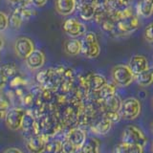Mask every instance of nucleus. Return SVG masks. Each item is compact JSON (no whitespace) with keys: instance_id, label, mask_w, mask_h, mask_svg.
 <instances>
[{"instance_id":"f257e3e1","label":"nucleus","mask_w":153,"mask_h":153,"mask_svg":"<svg viewBox=\"0 0 153 153\" xmlns=\"http://www.w3.org/2000/svg\"><path fill=\"white\" fill-rule=\"evenodd\" d=\"M80 54L86 59H93L98 57L100 54V45L97 35L94 32H86L82 36Z\"/></svg>"},{"instance_id":"f03ea898","label":"nucleus","mask_w":153,"mask_h":153,"mask_svg":"<svg viewBox=\"0 0 153 153\" xmlns=\"http://www.w3.org/2000/svg\"><path fill=\"white\" fill-rule=\"evenodd\" d=\"M140 18L136 13L119 19L116 23V36L117 37H123L132 35L140 28Z\"/></svg>"},{"instance_id":"7ed1b4c3","label":"nucleus","mask_w":153,"mask_h":153,"mask_svg":"<svg viewBox=\"0 0 153 153\" xmlns=\"http://www.w3.org/2000/svg\"><path fill=\"white\" fill-rule=\"evenodd\" d=\"M111 76L114 84L120 86V87H126L135 79V76L132 73L129 66L126 64L114 66L111 71Z\"/></svg>"},{"instance_id":"20e7f679","label":"nucleus","mask_w":153,"mask_h":153,"mask_svg":"<svg viewBox=\"0 0 153 153\" xmlns=\"http://www.w3.org/2000/svg\"><path fill=\"white\" fill-rule=\"evenodd\" d=\"M119 113L123 120L133 121L141 113V103L136 98H127L122 102Z\"/></svg>"},{"instance_id":"39448f33","label":"nucleus","mask_w":153,"mask_h":153,"mask_svg":"<svg viewBox=\"0 0 153 153\" xmlns=\"http://www.w3.org/2000/svg\"><path fill=\"white\" fill-rule=\"evenodd\" d=\"M122 143L127 146L138 145L145 147L146 145V138L140 129L134 126H128L124 128L122 136Z\"/></svg>"},{"instance_id":"423d86ee","label":"nucleus","mask_w":153,"mask_h":153,"mask_svg":"<svg viewBox=\"0 0 153 153\" xmlns=\"http://www.w3.org/2000/svg\"><path fill=\"white\" fill-rule=\"evenodd\" d=\"M29 5L14 9L12 16L9 17V24L11 25V27L13 29H19L24 22L28 21L35 14V11L29 7Z\"/></svg>"},{"instance_id":"0eeeda50","label":"nucleus","mask_w":153,"mask_h":153,"mask_svg":"<svg viewBox=\"0 0 153 153\" xmlns=\"http://www.w3.org/2000/svg\"><path fill=\"white\" fill-rule=\"evenodd\" d=\"M63 31L71 38H78L85 35L87 32V28H86L85 24L81 22L79 19L71 17L64 21Z\"/></svg>"},{"instance_id":"6e6552de","label":"nucleus","mask_w":153,"mask_h":153,"mask_svg":"<svg viewBox=\"0 0 153 153\" xmlns=\"http://www.w3.org/2000/svg\"><path fill=\"white\" fill-rule=\"evenodd\" d=\"M13 48H14V52H16V55L23 59H25L36 49L33 40L31 38L26 36L17 37L16 39V42H14Z\"/></svg>"},{"instance_id":"1a4fd4ad","label":"nucleus","mask_w":153,"mask_h":153,"mask_svg":"<svg viewBox=\"0 0 153 153\" xmlns=\"http://www.w3.org/2000/svg\"><path fill=\"white\" fill-rule=\"evenodd\" d=\"M26 111L21 108H12L7 111L5 122L7 126L12 130H18L21 127V123Z\"/></svg>"},{"instance_id":"9d476101","label":"nucleus","mask_w":153,"mask_h":153,"mask_svg":"<svg viewBox=\"0 0 153 153\" xmlns=\"http://www.w3.org/2000/svg\"><path fill=\"white\" fill-rule=\"evenodd\" d=\"M48 143L47 135H35L27 140L26 146L30 153H43Z\"/></svg>"},{"instance_id":"9b49d317","label":"nucleus","mask_w":153,"mask_h":153,"mask_svg":"<svg viewBox=\"0 0 153 153\" xmlns=\"http://www.w3.org/2000/svg\"><path fill=\"white\" fill-rule=\"evenodd\" d=\"M128 66L134 76H137L149 68V63L146 56L142 55H135L132 56L131 59H129Z\"/></svg>"},{"instance_id":"f8f14e48","label":"nucleus","mask_w":153,"mask_h":153,"mask_svg":"<svg viewBox=\"0 0 153 153\" xmlns=\"http://www.w3.org/2000/svg\"><path fill=\"white\" fill-rule=\"evenodd\" d=\"M26 65L31 70H38L45 63V55L40 50L35 49L25 59Z\"/></svg>"},{"instance_id":"ddd939ff","label":"nucleus","mask_w":153,"mask_h":153,"mask_svg":"<svg viewBox=\"0 0 153 153\" xmlns=\"http://www.w3.org/2000/svg\"><path fill=\"white\" fill-rule=\"evenodd\" d=\"M56 12L62 16H68L76 10V0H55Z\"/></svg>"},{"instance_id":"4468645a","label":"nucleus","mask_w":153,"mask_h":153,"mask_svg":"<svg viewBox=\"0 0 153 153\" xmlns=\"http://www.w3.org/2000/svg\"><path fill=\"white\" fill-rule=\"evenodd\" d=\"M65 139L71 142L76 147H80L86 141V134L82 128L73 127L68 131Z\"/></svg>"},{"instance_id":"2eb2a0df","label":"nucleus","mask_w":153,"mask_h":153,"mask_svg":"<svg viewBox=\"0 0 153 153\" xmlns=\"http://www.w3.org/2000/svg\"><path fill=\"white\" fill-rule=\"evenodd\" d=\"M97 8H98V4L95 3H86L76 6V10L79 11V17L84 21H89L94 19Z\"/></svg>"},{"instance_id":"dca6fc26","label":"nucleus","mask_w":153,"mask_h":153,"mask_svg":"<svg viewBox=\"0 0 153 153\" xmlns=\"http://www.w3.org/2000/svg\"><path fill=\"white\" fill-rule=\"evenodd\" d=\"M136 14L139 17L149 18L153 14V0H139L136 6Z\"/></svg>"},{"instance_id":"f3484780","label":"nucleus","mask_w":153,"mask_h":153,"mask_svg":"<svg viewBox=\"0 0 153 153\" xmlns=\"http://www.w3.org/2000/svg\"><path fill=\"white\" fill-rule=\"evenodd\" d=\"M63 49L66 55L75 56L81 53V41L78 38H69L64 42Z\"/></svg>"},{"instance_id":"a211bd4d","label":"nucleus","mask_w":153,"mask_h":153,"mask_svg":"<svg viewBox=\"0 0 153 153\" xmlns=\"http://www.w3.org/2000/svg\"><path fill=\"white\" fill-rule=\"evenodd\" d=\"M112 124L113 123L110 122L108 119L102 116V119L99 120L97 123L91 126V129H92V131L94 133L99 134V135H106V134L111 130Z\"/></svg>"},{"instance_id":"6ab92c4d","label":"nucleus","mask_w":153,"mask_h":153,"mask_svg":"<svg viewBox=\"0 0 153 153\" xmlns=\"http://www.w3.org/2000/svg\"><path fill=\"white\" fill-rule=\"evenodd\" d=\"M136 82L142 86V87H146L153 83V68L149 67L146 71L142 72L141 74L135 76Z\"/></svg>"},{"instance_id":"aec40b11","label":"nucleus","mask_w":153,"mask_h":153,"mask_svg":"<svg viewBox=\"0 0 153 153\" xmlns=\"http://www.w3.org/2000/svg\"><path fill=\"white\" fill-rule=\"evenodd\" d=\"M86 153H100V145L99 142L94 138L86 139L83 146H81Z\"/></svg>"},{"instance_id":"412c9836","label":"nucleus","mask_w":153,"mask_h":153,"mask_svg":"<svg viewBox=\"0 0 153 153\" xmlns=\"http://www.w3.org/2000/svg\"><path fill=\"white\" fill-rule=\"evenodd\" d=\"M35 124H36V120L33 118V114L30 112H26L23 117L20 128L24 131H31L35 127Z\"/></svg>"},{"instance_id":"4be33fe9","label":"nucleus","mask_w":153,"mask_h":153,"mask_svg":"<svg viewBox=\"0 0 153 153\" xmlns=\"http://www.w3.org/2000/svg\"><path fill=\"white\" fill-rule=\"evenodd\" d=\"M46 151L48 153H61V151H62V142L59 140L48 142L47 146H46Z\"/></svg>"},{"instance_id":"5701e85b","label":"nucleus","mask_w":153,"mask_h":153,"mask_svg":"<svg viewBox=\"0 0 153 153\" xmlns=\"http://www.w3.org/2000/svg\"><path fill=\"white\" fill-rule=\"evenodd\" d=\"M143 37L153 47V22L149 23L146 27L145 32H143Z\"/></svg>"},{"instance_id":"b1692460","label":"nucleus","mask_w":153,"mask_h":153,"mask_svg":"<svg viewBox=\"0 0 153 153\" xmlns=\"http://www.w3.org/2000/svg\"><path fill=\"white\" fill-rule=\"evenodd\" d=\"M102 116L105 117L106 119H108L110 122L112 123H116L118 122L121 121V115H120L119 112H114V111H111V112H105L102 114Z\"/></svg>"},{"instance_id":"393cba45","label":"nucleus","mask_w":153,"mask_h":153,"mask_svg":"<svg viewBox=\"0 0 153 153\" xmlns=\"http://www.w3.org/2000/svg\"><path fill=\"white\" fill-rule=\"evenodd\" d=\"M9 26V16L4 12L0 11V33L4 32Z\"/></svg>"},{"instance_id":"a878e982","label":"nucleus","mask_w":153,"mask_h":153,"mask_svg":"<svg viewBox=\"0 0 153 153\" xmlns=\"http://www.w3.org/2000/svg\"><path fill=\"white\" fill-rule=\"evenodd\" d=\"M76 146L72 143L71 142H69L67 139H64L62 141V151L61 153H73L76 149Z\"/></svg>"},{"instance_id":"bb28decb","label":"nucleus","mask_w":153,"mask_h":153,"mask_svg":"<svg viewBox=\"0 0 153 153\" xmlns=\"http://www.w3.org/2000/svg\"><path fill=\"white\" fill-rule=\"evenodd\" d=\"M114 153H130V151H129V146L126 145L123 143H119L115 147Z\"/></svg>"},{"instance_id":"cd10ccee","label":"nucleus","mask_w":153,"mask_h":153,"mask_svg":"<svg viewBox=\"0 0 153 153\" xmlns=\"http://www.w3.org/2000/svg\"><path fill=\"white\" fill-rule=\"evenodd\" d=\"M8 80V76L5 74V72L2 69V66H0V91L2 90V88L4 87V85L6 84Z\"/></svg>"},{"instance_id":"c85d7f7f","label":"nucleus","mask_w":153,"mask_h":153,"mask_svg":"<svg viewBox=\"0 0 153 153\" xmlns=\"http://www.w3.org/2000/svg\"><path fill=\"white\" fill-rule=\"evenodd\" d=\"M30 2L33 6H35L36 8H41L44 6V5H46L48 0H30Z\"/></svg>"},{"instance_id":"c756f323","label":"nucleus","mask_w":153,"mask_h":153,"mask_svg":"<svg viewBox=\"0 0 153 153\" xmlns=\"http://www.w3.org/2000/svg\"><path fill=\"white\" fill-rule=\"evenodd\" d=\"M143 147L138 145L129 146V151H130V153H143Z\"/></svg>"},{"instance_id":"7c9ffc66","label":"nucleus","mask_w":153,"mask_h":153,"mask_svg":"<svg viewBox=\"0 0 153 153\" xmlns=\"http://www.w3.org/2000/svg\"><path fill=\"white\" fill-rule=\"evenodd\" d=\"M3 153H23L19 148H16V147H10V148H7L6 150H4Z\"/></svg>"},{"instance_id":"2f4dec72","label":"nucleus","mask_w":153,"mask_h":153,"mask_svg":"<svg viewBox=\"0 0 153 153\" xmlns=\"http://www.w3.org/2000/svg\"><path fill=\"white\" fill-rule=\"evenodd\" d=\"M76 6L81 4H86V3H95L98 4V0H76Z\"/></svg>"},{"instance_id":"473e14b6","label":"nucleus","mask_w":153,"mask_h":153,"mask_svg":"<svg viewBox=\"0 0 153 153\" xmlns=\"http://www.w3.org/2000/svg\"><path fill=\"white\" fill-rule=\"evenodd\" d=\"M4 45H5V39L3 36H0V51L4 48Z\"/></svg>"},{"instance_id":"72a5a7b5","label":"nucleus","mask_w":153,"mask_h":153,"mask_svg":"<svg viewBox=\"0 0 153 153\" xmlns=\"http://www.w3.org/2000/svg\"><path fill=\"white\" fill-rule=\"evenodd\" d=\"M73 153H86V152L83 150V148L80 146V147H76Z\"/></svg>"},{"instance_id":"f704fd0d","label":"nucleus","mask_w":153,"mask_h":153,"mask_svg":"<svg viewBox=\"0 0 153 153\" xmlns=\"http://www.w3.org/2000/svg\"><path fill=\"white\" fill-rule=\"evenodd\" d=\"M150 129H151V132L153 133V121H152V123H150Z\"/></svg>"},{"instance_id":"c9c22d12","label":"nucleus","mask_w":153,"mask_h":153,"mask_svg":"<svg viewBox=\"0 0 153 153\" xmlns=\"http://www.w3.org/2000/svg\"><path fill=\"white\" fill-rule=\"evenodd\" d=\"M151 151L153 153V141H152V143H151Z\"/></svg>"},{"instance_id":"e433bc0d","label":"nucleus","mask_w":153,"mask_h":153,"mask_svg":"<svg viewBox=\"0 0 153 153\" xmlns=\"http://www.w3.org/2000/svg\"><path fill=\"white\" fill-rule=\"evenodd\" d=\"M152 106H153V97H152Z\"/></svg>"}]
</instances>
